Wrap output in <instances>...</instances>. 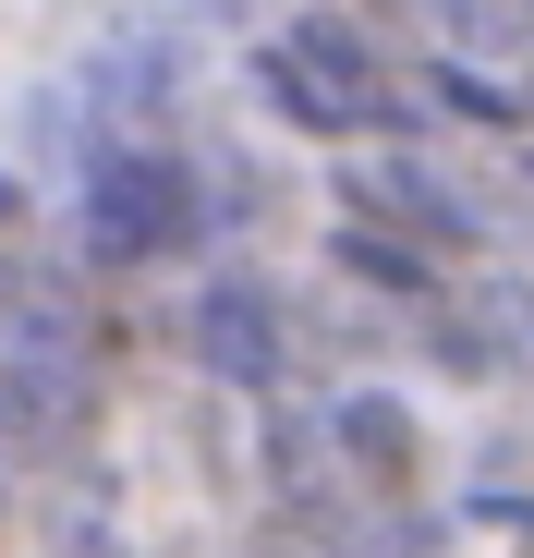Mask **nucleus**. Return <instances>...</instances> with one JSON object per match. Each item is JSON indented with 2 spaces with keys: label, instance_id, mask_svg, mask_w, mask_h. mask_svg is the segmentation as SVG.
<instances>
[{
  "label": "nucleus",
  "instance_id": "f257e3e1",
  "mask_svg": "<svg viewBox=\"0 0 534 558\" xmlns=\"http://www.w3.org/2000/svg\"><path fill=\"white\" fill-rule=\"evenodd\" d=\"M61 255L110 292H158V279H195L219 255V207H207V158L195 134H98L61 170Z\"/></svg>",
  "mask_w": 534,
  "mask_h": 558
},
{
  "label": "nucleus",
  "instance_id": "f03ea898",
  "mask_svg": "<svg viewBox=\"0 0 534 558\" xmlns=\"http://www.w3.org/2000/svg\"><path fill=\"white\" fill-rule=\"evenodd\" d=\"M328 219H377V231H401V243H425L437 267H498L510 255V219H498V170L474 158V146H450V134H389V146H352V158H328Z\"/></svg>",
  "mask_w": 534,
  "mask_h": 558
},
{
  "label": "nucleus",
  "instance_id": "7ed1b4c3",
  "mask_svg": "<svg viewBox=\"0 0 534 558\" xmlns=\"http://www.w3.org/2000/svg\"><path fill=\"white\" fill-rule=\"evenodd\" d=\"M170 352L195 364V389L231 401V413H267V401H304V328H292V279L267 255H207L170 304Z\"/></svg>",
  "mask_w": 534,
  "mask_h": 558
},
{
  "label": "nucleus",
  "instance_id": "20e7f679",
  "mask_svg": "<svg viewBox=\"0 0 534 558\" xmlns=\"http://www.w3.org/2000/svg\"><path fill=\"white\" fill-rule=\"evenodd\" d=\"M316 437H328V474L352 510H413L450 486V449H437V413L401 389V364H377V377H316Z\"/></svg>",
  "mask_w": 534,
  "mask_h": 558
},
{
  "label": "nucleus",
  "instance_id": "39448f33",
  "mask_svg": "<svg viewBox=\"0 0 534 558\" xmlns=\"http://www.w3.org/2000/svg\"><path fill=\"white\" fill-rule=\"evenodd\" d=\"M316 279L352 292L365 316H389V328H413V316H437V304L462 292V267H437L425 243H401L377 219H316Z\"/></svg>",
  "mask_w": 534,
  "mask_h": 558
},
{
  "label": "nucleus",
  "instance_id": "423d86ee",
  "mask_svg": "<svg viewBox=\"0 0 534 558\" xmlns=\"http://www.w3.org/2000/svg\"><path fill=\"white\" fill-rule=\"evenodd\" d=\"M243 98H255V122L267 134H292V146H316V158H352L365 134H352V110L328 98V85L292 61V37L280 25H243Z\"/></svg>",
  "mask_w": 534,
  "mask_h": 558
},
{
  "label": "nucleus",
  "instance_id": "0eeeda50",
  "mask_svg": "<svg viewBox=\"0 0 534 558\" xmlns=\"http://www.w3.org/2000/svg\"><path fill=\"white\" fill-rule=\"evenodd\" d=\"M437 498H450V522H462L474 546H534V486H522V474H450Z\"/></svg>",
  "mask_w": 534,
  "mask_h": 558
},
{
  "label": "nucleus",
  "instance_id": "6e6552de",
  "mask_svg": "<svg viewBox=\"0 0 534 558\" xmlns=\"http://www.w3.org/2000/svg\"><path fill=\"white\" fill-rule=\"evenodd\" d=\"M37 243H49V182L0 158V267H25Z\"/></svg>",
  "mask_w": 534,
  "mask_h": 558
},
{
  "label": "nucleus",
  "instance_id": "1a4fd4ad",
  "mask_svg": "<svg viewBox=\"0 0 534 558\" xmlns=\"http://www.w3.org/2000/svg\"><path fill=\"white\" fill-rule=\"evenodd\" d=\"M486 292H498V316L522 340V377H534V267H486Z\"/></svg>",
  "mask_w": 534,
  "mask_h": 558
},
{
  "label": "nucleus",
  "instance_id": "9d476101",
  "mask_svg": "<svg viewBox=\"0 0 534 558\" xmlns=\"http://www.w3.org/2000/svg\"><path fill=\"white\" fill-rule=\"evenodd\" d=\"M522 73H534V0H522Z\"/></svg>",
  "mask_w": 534,
  "mask_h": 558
},
{
  "label": "nucleus",
  "instance_id": "9b49d317",
  "mask_svg": "<svg viewBox=\"0 0 534 558\" xmlns=\"http://www.w3.org/2000/svg\"><path fill=\"white\" fill-rule=\"evenodd\" d=\"M0 534H13V474H0Z\"/></svg>",
  "mask_w": 534,
  "mask_h": 558
},
{
  "label": "nucleus",
  "instance_id": "f8f14e48",
  "mask_svg": "<svg viewBox=\"0 0 534 558\" xmlns=\"http://www.w3.org/2000/svg\"><path fill=\"white\" fill-rule=\"evenodd\" d=\"M498 558H534V546H498Z\"/></svg>",
  "mask_w": 534,
  "mask_h": 558
}]
</instances>
